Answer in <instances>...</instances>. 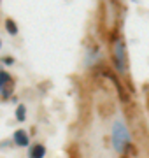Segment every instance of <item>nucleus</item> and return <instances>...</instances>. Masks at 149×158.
Instances as JSON below:
<instances>
[{
  "label": "nucleus",
  "instance_id": "f257e3e1",
  "mask_svg": "<svg viewBox=\"0 0 149 158\" xmlns=\"http://www.w3.org/2000/svg\"><path fill=\"white\" fill-rule=\"evenodd\" d=\"M112 141H114L116 151L119 153V155H126L128 149L133 151L132 142H130V135H128V130H126V127L121 121H118L114 125V128H112Z\"/></svg>",
  "mask_w": 149,
  "mask_h": 158
},
{
  "label": "nucleus",
  "instance_id": "f03ea898",
  "mask_svg": "<svg viewBox=\"0 0 149 158\" xmlns=\"http://www.w3.org/2000/svg\"><path fill=\"white\" fill-rule=\"evenodd\" d=\"M114 60H116V65H118V70L121 74L126 72V49H125V42L121 39L116 40L114 44Z\"/></svg>",
  "mask_w": 149,
  "mask_h": 158
},
{
  "label": "nucleus",
  "instance_id": "7ed1b4c3",
  "mask_svg": "<svg viewBox=\"0 0 149 158\" xmlns=\"http://www.w3.org/2000/svg\"><path fill=\"white\" fill-rule=\"evenodd\" d=\"M14 142L18 146H28V135L25 130H16L14 132Z\"/></svg>",
  "mask_w": 149,
  "mask_h": 158
},
{
  "label": "nucleus",
  "instance_id": "20e7f679",
  "mask_svg": "<svg viewBox=\"0 0 149 158\" xmlns=\"http://www.w3.org/2000/svg\"><path fill=\"white\" fill-rule=\"evenodd\" d=\"M44 155H46V148L42 146V144H35V146L30 149V155H28V156H30V158H42Z\"/></svg>",
  "mask_w": 149,
  "mask_h": 158
},
{
  "label": "nucleus",
  "instance_id": "39448f33",
  "mask_svg": "<svg viewBox=\"0 0 149 158\" xmlns=\"http://www.w3.org/2000/svg\"><path fill=\"white\" fill-rule=\"evenodd\" d=\"M9 83H12L11 76H9L7 72H4V70H0V93L4 91V88H6Z\"/></svg>",
  "mask_w": 149,
  "mask_h": 158
},
{
  "label": "nucleus",
  "instance_id": "423d86ee",
  "mask_svg": "<svg viewBox=\"0 0 149 158\" xmlns=\"http://www.w3.org/2000/svg\"><path fill=\"white\" fill-rule=\"evenodd\" d=\"M6 28H7V32H9L11 35H16V34H18V27H16V23L12 21L11 18H9V19H6Z\"/></svg>",
  "mask_w": 149,
  "mask_h": 158
},
{
  "label": "nucleus",
  "instance_id": "0eeeda50",
  "mask_svg": "<svg viewBox=\"0 0 149 158\" xmlns=\"http://www.w3.org/2000/svg\"><path fill=\"white\" fill-rule=\"evenodd\" d=\"M25 116H26V109H25L23 104H19L16 109V119L18 121H25Z\"/></svg>",
  "mask_w": 149,
  "mask_h": 158
},
{
  "label": "nucleus",
  "instance_id": "6e6552de",
  "mask_svg": "<svg viewBox=\"0 0 149 158\" xmlns=\"http://www.w3.org/2000/svg\"><path fill=\"white\" fill-rule=\"evenodd\" d=\"M4 62H6L7 65H9V63H12V62H14V60H12L11 56H6V58H4Z\"/></svg>",
  "mask_w": 149,
  "mask_h": 158
},
{
  "label": "nucleus",
  "instance_id": "1a4fd4ad",
  "mask_svg": "<svg viewBox=\"0 0 149 158\" xmlns=\"http://www.w3.org/2000/svg\"><path fill=\"white\" fill-rule=\"evenodd\" d=\"M0 44H2V42H0Z\"/></svg>",
  "mask_w": 149,
  "mask_h": 158
}]
</instances>
